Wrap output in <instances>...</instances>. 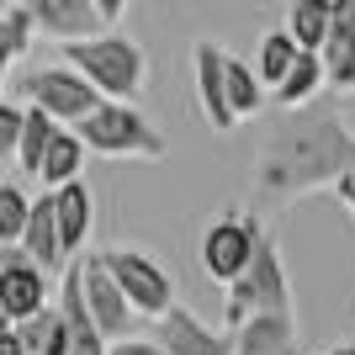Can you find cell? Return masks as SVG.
Listing matches in <instances>:
<instances>
[{"label": "cell", "instance_id": "cell-15", "mask_svg": "<svg viewBox=\"0 0 355 355\" xmlns=\"http://www.w3.org/2000/svg\"><path fill=\"white\" fill-rule=\"evenodd\" d=\"M48 196H53V228H59L64 260H69L74 250H85L90 223H96V202H90L85 180H69V186H59V191H48Z\"/></svg>", "mask_w": 355, "mask_h": 355}, {"label": "cell", "instance_id": "cell-16", "mask_svg": "<svg viewBox=\"0 0 355 355\" xmlns=\"http://www.w3.org/2000/svg\"><path fill=\"white\" fill-rule=\"evenodd\" d=\"M297 324L292 313H260L234 329V355H297Z\"/></svg>", "mask_w": 355, "mask_h": 355}, {"label": "cell", "instance_id": "cell-11", "mask_svg": "<svg viewBox=\"0 0 355 355\" xmlns=\"http://www.w3.org/2000/svg\"><path fill=\"white\" fill-rule=\"evenodd\" d=\"M318 64H324V85L340 96L355 90V0H329V32L318 43Z\"/></svg>", "mask_w": 355, "mask_h": 355}, {"label": "cell", "instance_id": "cell-30", "mask_svg": "<svg viewBox=\"0 0 355 355\" xmlns=\"http://www.w3.org/2000/svg\"><path fill=\"white\" fill-rule=\"evenodd\" d=\"M0 355H21V345H16V329H6V334H0Z\"/></svg>", "mask_w": 355, "mask_h": 355}, {"label": "cell", "instance_id": "cell-8", "mask_svg": "<svg viewBox=\"0 0 355 355\" xmlns=\"http://www.w3.org/2000/svg\"><path fill=\"white\" fill-rule=\"evenodd\" d=\"M80 302H85L90 324H96V334H101L106 345L122 340V334L133 329V308H128V297L117 292V282L106 276L101 254H85V260H80Z\"/></svg>", "mask_w": 355, "mask_h": 355}, {"label": "cell", "instance_id": "cell-19", "mask_svg": "<svg viewBox=\"0 0 355 355\" xmlns=\"http://www.w3.org/2000/svg\"><path fill=\"white\" fill-rule=\"evenodd\" d=\"M223 96H228L234 122L254 117V112H266V85L254 80L250 64H239V59H223Z\"/></svg>", "mask_w": 355, "mask_h": 355}, {"label": "cell", "instance_id": "cell-1", "mask_svg": "<svg viewBox=\"0 0 355 355\" xmlns=\"http://www.w3.org/2000/svg\"><path fill=\"white\" fill-rule=\"evenodd\" d=\"M355 164V128L324 106H286L266 133L254 159V196L270 207H292L313 191H334V180Z\"/></svg>", "mask_w": 355, "mask_h": 355}, {"label": "cell", "instance_id": "cell-23", "mask_svg": "<svg viewBox=\"0 0 355 355\" xmlns=\"http://www.w3.org/2000/svg\"><path fill=\"white\" fill-rule=\"evenodd\" d=\"M59 133V122L48 117V112H37V106H21V133H16V154L11 159L27 170V175H37V159H43L48 138Z\"/></svg>", "mask_w": 355, "mask_h": 355}, {"label": "cell", "instance_id": "cell-17", "mask_svg": "<svg viewBox=\"0 0 355 355\" xmlns=\"http://www.w3.org/2000/svg\"><path fill=\"white\" fill-rule=\"evenodd\" d=\"M59 282H64V286H59V313H64V334H69L64 355H106V340L96 334V324H90L85 302H80V260L64 270Z\"/></svg>", "mask_w": 355, "mask_h": 355}, {"label": "cell", "instance_id": "cell-13", "mask_svg": "<svg viewBox=\"0 0 355 355\" xmlns=\"http://www.w3.org/2000/svg\"><path fill=\"white\" fill-rule=\"evenodd\" d=\"M27 16H32V32H48L59 43L96 37V27H101L90 0H27Z\"/></svg>", "mask_w": 355, "mask_h": 355}, {"label": "cell", "instance_id": "cell-9", "mask_svg": "<svg viewBox=\"0 0 355 355\" xmlns=\"http://www.w3.org/2000/svg\"><path fill=\"white\" fill-rule=\"evenodd\" d=\"M148 329H154V345H159L164 355H234V334H228V329L202 324V318H196L191 308H180V302H170Z\"/></svg>", "mask_w": 355, "mask_h": 355}, {"label": "cell", "instance_id": "cell-24", "mask_svg": "<svg viewBox=\"0 0 355 355\" xmlns=\"http://www.w3.org/2000/svg\"><path fill=\"white\" fill-rule=\"evenodd\" d=\"M292 59H297V43L292 37H286V32H266V43H260V53H254V80H260V85H282V74L292 69Z\"/></svg>", "mask_w": 355, "mask_h": 355}, {"label": "cell", "instance_id": "cell-7", "mask_svg": "<svg viewBox=\"0 0 355 355\" xmlns=\"http://www.w3.org/2000/svg\"><path fill=\"white\" fill-rule=\"evenodd\" d=\"M254 239H260V223L254 218H218V223H207V234H202V270H207L218 286H228L239 270L250 266Z\"/></svg>", "mask_w": 355, "mask_h": 355}, {"label": "cell", "instance_id": "cell-21", "mask_svg": "<svg viewBox=\"0 0 355 355\" xmlns=\"http://www.w3.org/2000/svg\"><path fill=\"white\" fill-rule=\"evenodd\" d=\"M16 329V345H21V355H64V345H69V334H64V313H32V318H21Z\"/></svg>", "mask_w": 355, "mask_h": 355}, {"label": "cell", "instance_id": "cell-4", "mask_svg": "<svg viewBox=\"0 0 355 355\" xmlns=\"http://www.w3.org/2000/svg\"><path fill=\"white\" fill-rule=\"evenodd\" d=\"M223 292H228V302H223V324H228V334H234L244 318H260V313H292V286H286L282 250H276V239H270L266 228H260V239H254L250 266L239 270Z\"/></svg>", "mask_w": 355, "mask_h": 355}, {"label": "cell", "instance_id": "cell-29", "mask_svg": "<svg viewBox=\"0 0 355 355\" xmlns=\"http://www.w3.org/2000/svg\"><path fill=\"white\" fill-rule=\"evenodd\" d=\"M90 6H96V16H101V27H112V21L128 11V0H90Z\"/></svg>", "mask_w": 355, "mask_h": 355}, {"label": "cell", "instance_id": "cell-28", "mask_svg": "<svg viewBox=\"0 0 355 355\" xmlns=\"http://www.w3.org/2000/svg\"><path fill=\"white\" fill-rule=\"evenodd\" d=\"M334 196H340L345 207H350V218H355V164H350V170H345L340 180H334Z\"/></svg>", "mask_w": 355, "mask_h": 355}, {"label": "cell", "instance_id": "cell-2", "mask_svg": "<svg viewBox=\"0 0 355 355\" xmlns=\"http://www.w3.org/2000/svg\"><path fill=\"white\" fill-rule=\"evenodd\" d=\"M64 64L85 74V85L101 96V101H128L133 106L148 85V59L133 37H117V32H96V37H80V43H64Z\"/></svg>", "mask_w": 355, "mask_h": 355}, {"label": "cell", "instance_id": "cell-27", "mask_svg": "<svg viewBox=\"0 0 355 355\" xmlns=\"http://www.w3.org/2000/svg\"><path fill=\"white\" fill-rule=\"evenodd\" d=\"M106 355H164L154 340H133V334H122V340L106 345Z\"/></svg>", "mask_w": 355, "mask_h": 355}, {"label": "cell", "instance_id": "cell-22", "mask_svg": "<svg viewBox=\"0 0 355 355\" xmlns=\"http://www.w3.org/2000/svg\"><path fill=\"white\" fill-rule=\"evenodd\" d=\"M286 37H292L302 53H318L329 32V0H286Z\"/></svg>", "mask_w": 355, "mask_h": 355}, {"label": "cell", "instance_id": "cell-33", "mask_svg": "<svg viewBox=\"0 0 355 355\" xmlns=\"http://www.w3.org/2000/svg\"><path fill=\"white\" fill-rule=\"evenodd\" d=\"M6 329H11V318H6V308H0V334H6Z\"/></svg>", "mask_w": 355, "mask_h": 355}, {"label": "cell", "instance_id": "cell-6", "mask_svg": "<svg viewBox=\"0 0 355 355\" xmlns=\"http://www.w3.org/2000/svg\"><path fill=\"white\" fill-rule=\"evenodd\" d=\"M21 90H27V101L37 106V112H48V117L59 122H80L85 112H96L101 106V96L85 85V74L80 69H69V64H53V69H32L27 80H21Z\"/></svg>", "mask_w": 355, "mask_h": 355}, {"label": "cell", "instance_id": "cell-14", "mask_svg": "<svg viewBox=\"0 0 355 355\" xmlns=\"http://www.w3.org/2000/svg\"><path fill=\"white\" fill-rule=\"evenodd\" d=\"M16 244H21V254H27L43 276L64 270V244H59V228H53V196H32L27 223H21V239H16Z\"/></svg>", "mask_w": 355, "mask_h": 355}, {"label": "cell", "instance_id": "cell-5", "mask_svg": "<svg viewBox=\"0 0 355 355\" xmlns=\"http://www.w3.org/2000/svg\"><path fill=\"white\" fill-rule=\"evenodd\" d=\"M101 266H106V276L117 282V292L128 297V308H133L138 318H159V313L175 302L170 276H164L148 254H138V250H106Z\"/></svg>", "mask_w": 355, "mask_h": 355}, {"label": "cell", "instance_id": "cell-20", "mask_svg": "<svg viewBox=\"0 0 355 355\" xmlns=\"http://www.w3.org/2000/svg\"><path fill=\"white\" fill-rule=\"evenodd\" d=\"M318 90H324V64H318V53H302V48H297L292 69H286L282 85H276V101H282V112L286 106H308V101H318Z\"/></svg>", "mask_w": 355, "mask_h": 355}, {"label": "cell", "instance_id": "cell-32", "mask_svg": "<svg viewBox=\"0 0 355 355\" xmlns=\"http://www.w3.org/2000/svg\"><path fill=\"white\" fill-rule=\"evenodd\" d=\"M6 69H11V59H6V53H0V85H6Z\"/></svg>", "mask_w": 355, "mask_h": 355}, {"label": "cell", "instance_id": "cell-18", "mask_svg": "<svg viewBox=\"0 0 355 355\" xmlns=\"http://www.w3.org/2000/svg\"><path fill=\"white\" fill-rule=\"evenodd\" d=\"M80 164H85V144L74 138V128H59V133L48 138L32 180H43V191H59V186H69V180H80Z\"/></svg>", "mask_w": 355, "mask_h": 355}, {"label": "cell", "instance_id": "cell-31", "mask_svg": "<svg viewBox=\"0 0 355 355\" xmlns=\"http://www.w3.org/2000/svg\"><path fill=\"white\" fill-rule=\"evenodd\" d=\"M324 355H355V345H334V350H324Z\"/></svg>", "mask_w": 355, "mask_h": 355}, {"label": "cell", "instance_id": "cell-25", "mask_svg": "<svg viewBox=\"0 0 355 355\" xmlns=\"http://www.w3.org/2000/svg\"><path fill=\"white\" fill-rule=\"evenodd\" d=\"M27 207H32V196L21 191V186H11V180H0V244H16V239H21Z\"/></svg>", "mask_w": 355, "mask_h": 355}, {"label": "cell", "instance_id": "cell-10", "mask_svg": "<svg viewBox=\"0 0 355 355\" xmlns=\"http://www.w3.org/2000/svg\"><path fill=\"white\" fill-rule=\"evenodd\" d=\"M0 308L11 324L48 308V276L21 254V244H0Z\"/></svg>", "mask_w": 355, "mask_h": 355}, {"label": "cell", "instance_id": "cell-12", "mask_svg": "<svg viewBox=\"0 0 355 355\" xmlns=\"http://www.w3.org/2000/svg\"><path fill=\"white\" fill-rule=\"evenodd\" d=\"M223 53L218 43H202L191 48V64H196V106H202V117H207V128L212 133H234L239 122H234V112H228V96H223Z\"/></svg>", "mask_w": 355, "mask_h": 355}, {"label": "cell", "instance_id": "cell-26", "mask_svg": "<svg viewBox=\"0 0 355 355\" xmlns=\"http://www.w3.org/2000/svg\"><path fill=\"white\" fill-rule=\"evenodd\" d=\"M16 133H21V106L0 101V159L16 154Z\"/></svg>", "mask_w": 355, "mask_h": 355}, {"label": "cell", "instance_id": "cell-3", "mask_svg": "<svg viewBox=\"0 0 355 355\" xmlns=\"http://www.w3.org/2000/svg\"><path fill=\"white\" fill-rule=\"evenodd\" d=\"M74 138L85 144V154H101V159H144V164H159L170 154L164 133L144 112H133L128 101H101L96 112L74 122Z\"/></svg>", "mask_w": 355, "mask_h": 355}]
</instances>
